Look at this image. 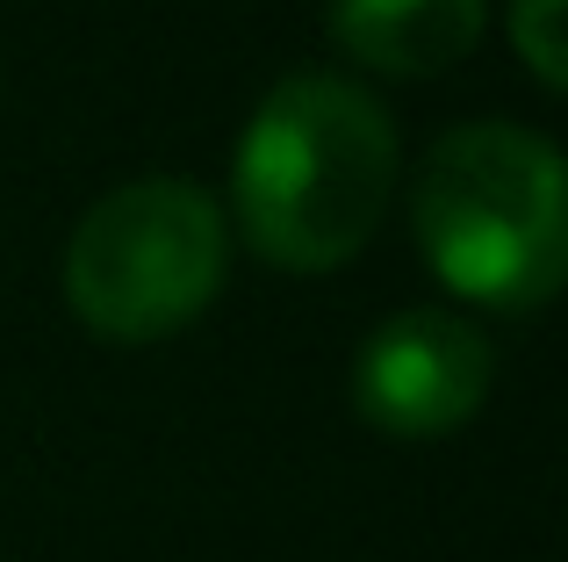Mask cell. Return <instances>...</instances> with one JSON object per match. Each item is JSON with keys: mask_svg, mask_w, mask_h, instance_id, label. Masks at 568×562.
Instances as JSON below:
<instances>
[{"mask_svg": "<svg viewBox=\"0 0 568 562\" xmlns=\"http://www.w3.org/2000/svg\"><path fill=\"white\" fill-rule=\"evenodd\" d=\"M403 173L396 116L338 72H288L231 159L237 239L288 274H332L382 231Z\"/></svg>", "mask_w": 568, "mask_h": 562, "instance_id": "1", "label": "cell"}, {"mask_svg": "<svg viewBox=\"0 0 568 562\" xmlns=\"http://www.w3.org/2000/svg\"><path fill=\"white\" fill-rule=\"evenodd\" d=\"M410 231L439 289L483 310H540L568 274V167L532 123L475 116L425 152Z\"/></svg>", "mask_w": 568, "mask_h": 562, "instance_id": "2", "label": "cell"}, {"mask_svg": "<svg viewBox=\"0 0 568 562\" xmlns=\"http://www.w3.org/2000/svg\"><path fill=\"white\" fill-rule=\"evenodd\" d=\"M231 274L223 202L187 173L123 181L72 224L65 239V303L94 339L152 347L216 303Z\"/></svg>", "mask_w": 568, "mask_h": 562, "instance_id": "3", "label": "cell"}, {"mask_svg": "<svg viewBox=\"0 0 568 562\" xmlns=\"http://www.w3.org/2000/svg\"><path fill=\"white\" fill-rule=\"evenodd\" d=\"M497 353L454 310H396L353 361V404L388 440H439L483 411Z\"/></svg>", "mask_w": 568, "mask_h": 562, "instance_id": "4", "label": "cell"}, {"mask_svg": "<svg viewBox=\"0 0 568 562\" xmlns=\"http://www.w3.org/2000/svg\"><path fill=\"white\" fill-rule=\"evenodd\" d=\"M332 43L382 80H439L483 43L489 0H332Z\"/></svg>", "mask_w": 568, "mask_h": 562, "instance_id": "5", "label": "cell"}, {"mask_svg": "<svg viewBox=\"0 0 568 562\" xmlns=\"http://www.w3.org/2000/svg\"><path fill=\"white\" fill-rule=\"evenodd\" d=\"M511 51L526 58V72L561 94L568 87V0H511Z\"/></svg>", "mask_w": 568, "mask_h": 562, "instance_id": "6", "label": "cell"}]
</instances>
